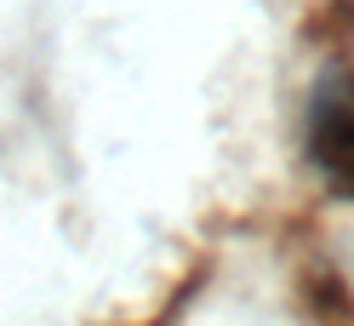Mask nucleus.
<instances>
[{
  "mask_svg": "<svg viewBox=\"0 0 354 326\" xmlns=\"http://www.w3.org/2000/svg\"><path fill=\"white\" fill-rule=\"evenodd\" d=\"M308 161L337 194L354 201V75L348 69L320 75L315 98H308Z\"/></svg>",
  "mask_w": 354,
  "mask_h": 326,
  "instance_id": "obj_1",
  "label": "nucleus"
},
{
  "mask_svg": "<svg viewBox=\"0 0 354 326\" xmlns=\"http://www.w3.org/2000/svg\"><path fill=\"white\" fill-rule=\"evenodd\" d=\"M303 303H308V315H315L320 326H348V320H354V298H348L343 275L331 269V264H326V269H308Z\"/></svg>",
  "mask_w": 354,
  "mask_h": 326,
  "instance_id": "obj_2",
  "label": "nucleus"
},
{
  "mask_svg": "<svg viewBox=\"0 0 354 326\" xmlns=\"http://www.w3.org/2000/svg\"><path fill=\"white\" fill-rule=\"evenodd\" d=\"M308 46H348L354 40V0H320L315 12H308Z\"/></svg>",
  "mask_w": 354,
  "mask_h": 326,
  "instance_id": "obj_3",
  "label": "nucleus"
}]
</instances>
